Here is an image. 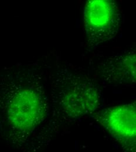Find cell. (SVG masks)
<instances>
[{
  "mask_svg": "<svg viewBox=\"0 0 136 152\" xmlns=\"http://www.w3.org/2000/svg\"><path fill=\"white\" fill-rule=\"evenodd\" d=\"M83 21L88 42L92 46H96L116 35L121 15L113 1L90 0L85 7Z\"/></svg>",
  "mask_w": 136,
  "mask_h": 152,
  "instance_id": "cell-2",
  "label": "cell"
},
{
  "mask_svg": "<svg viewBox=\"0 0 136 152\" xmlns=\"http://www.w3.org/2000/svg\"><path fill=\"white\" fill-rule=\"evenodd\" d=\"M57 102L63 114L71 118L93 114L100 103L96 87L90 82L74 80L60 87Z\"/></svg>",
  "mask_w": 136,
  "mask_h": 152,
  "instance_id": "cell-3",
  "label": "cell"
},
{
  "mask_svg": "<svg viewBox=\"0 0 136 152\" xmlns=\"http://www.w3.org/2000/svg\"><path fill=\"white\" fill-rule=\"evenodd\" d=\"M96 118L125 147L135 148V105H122L104 109L97 114Z\"/></svg>",
  "mask_w": 136,
  "mask_h": 152,
  "instance_id": "cell-4",
  "label": "cell"
},
{
  "mask_svg": "<svg viewBox=\"0 0 136 152\" xmlns=\"http://www.w3.org/2000/svg\"><path fill=\"white\" fill-rule=\"evenodd\" d=\"M48 105L45 95L35 88L23 87L0 98V129L2 137L20 148L45 119Z\"/></svg>",
  "mask_w": 136,
  "mask_h": 152,
  "instance_id": "cell-1",
  "label": "cell"
},
{
  "mask_svg": "<svg viewBox=\"0 0 136 152\" xmlns=\"http://www.w3.org/2000/svg\"><path fill=\"white\" fill-rule=\"evenodd\" d=\"M113 73L109 77L120 82L136 81V55L129 54L121 56L115 59L112 64Z\"/></svg>",
  "mask_w": 136,
  "mask_h": 152,
  "instance_id": "cell-5",
  "label": "cell"
}]
</instances>
